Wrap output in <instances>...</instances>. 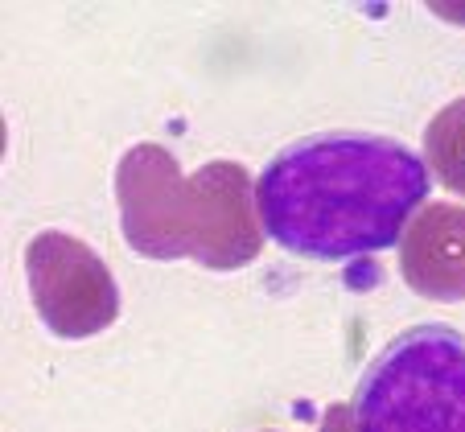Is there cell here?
Instances as JSON below:
<instances>
[{
  "mask_svg": "<svg viewBox=\"0 0 465 432\" xmlns=\"http://www.w3.org/2000/svg\"><path fill=\"white\" fill-rule=\"evenodd\" d=\"M429 198V165L387 136H309L255 182L263 235L292 256L351 260L404 239Z\"/></svg>",
  "mask_w": 465,
  "mask_h": 432,
  "instance_id": "obj_1",
  "label": "cell"
},
{
  "mask_svg": "<svg viewBox=\"0 0 465 432\" xmlns=\"http://www.w3.org/2000/svg\"><path fill=\"white\" fill-rule=\"evenodd\" d=\"M124 243L149 260H193L235 272L263 247L255 185L239 161H211L185 177L161 144H136L115 169Z\"/></svg>",
  "mask_w": 465,
  "mask_h": 432,
  "instance_id": "obj_2",
  "label": "cell"
},
{
  "mask_svg": "<svg viewBox=\"0 0 465 432\" xmlns=\"http://www.w3.org/2000/svg\"><path fill=\"white\" fill-rule=\"evenodd\" d=\"M354 432H465V334L412 326L362 370L351 404Z\"/></svg>",
  "mask_w": 465,
  "mask_h": 432,
  "instance_id": "obj_3",
  "label": "cell"
},
{
  "mask_svg": "<svg viewBox=\"0 0 465 432\" xmlns=\"http://www.w3.org/2000/svg\"><path fill=\"white\" fill-rule=\"evenodd\" d=\"M25 272L50 334L91 338L120 318V289L112 268L66 231H42L25 247Z\"/></svg>",
  "mask_w": 465,
  "mask_h": 432,
  "instance_id": "obj_4",
  "label": "cell"
},
{
  "mask_svg": "<svg viewBox=\"0 0 465 432\" xmlns=\"http://www.w3.org/2000/svg\"><path fill=\"white\" fill-rule=\"evenodd\" d=\"M400 272L429 300H465V206L424 202L400 239Z\"/></svg>",
  "mask_w": 465,
  "mask_h": 432,
  "instance_id": "obj_5",
  "label": "cell"
},
{
  "mask_svg": "<svg viewBox=\"0 0 465 432\" xmlns=\"http://www.w3.org/2000/svg\"><path fill=\"white\" fill-rule=\"evenodd\" d=\"M424 165L453 194H465V99H453L424 128Z\"/></svg>",
  "mask_w": 465,
  "mask_h": 432,
  "instance_id": "obj_6",
  "label": "cell"
},
{
  "mask_svg": "<svg viewBox=\"0 0 465 432\" xmlns=\"http://www.w3.org/2000/svg\"><path fill=\"white\" fill-rule=\"evenodd\" d=\"M317 432H354L351 424V404H330L322 412V424H317Z\"/></svg>",
  "mask_w": 465,
  "mask_h": 432,
  "instance_id": "obj_7",
  "label": "cell"
}]
</instances>
